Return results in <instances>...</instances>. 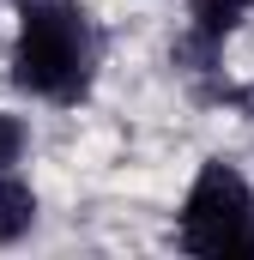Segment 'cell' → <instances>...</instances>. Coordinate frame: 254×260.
<instances>
[{
  "label": "cell",
  "instance_id": "1",
  "mask_svg": "<svg viewBox=\"0 0 254 260\" xmlns=\"http://www.w3.org/2000/svg\"><path fill=\"white\" fill-rule=\"evenodd\" d=\"M91 24L67 6V0H30L24 24H18V49H12V79L30 97L49 103H79L91 85Z\"/></svg>",
  "mask_w": 254,
  "mask_h": 260
},
{
  "label": "cell",
  "instance_id": "2",
  "mask_svg": "<svg viewBox=\"0 0 254 260\" xmlns=\"http://www.w3.org/2000/svg\"><path fill=\"white\" fill-rule=\"evenodd\" d=\"M182 248L188 254H254V200L230 164H206L182 206Z\"/></svg>",
  "mask_w": 254,
  "mask_h": 260
},
{
  "label": "cell",
  "instance_id": "3",
  "mask_svg": "<svg viewBox=\"0 0 254 260\" xmlns=\"http://www.w3.org/2000/svg\"><path fill=\"white\" fill-rule=\"evenodd\" d=\"M30 218H37V194L12 170H0V242H18L30 230Z\"/></svg>",
  "mask_w": 254,
  "mask_h": 260
},
{
  "label": "cell",
  "instance_id": "4",
  "mask_svg": "<svg viewBox=\"0 0 254 260\" xmlns=\"http://www.w3.org/2000/svg\"><path fill=\"white\" fill-rule=\"evenodd\" d=\"M188 12H194V30H200L206 43H218V37H230V30L254 12V0H188Z\"/></svg>",
  "mask_w": 254,
  "mask_h": 260
},
{
  "label": "cell",
  "instance_id": "5",
  "mask_svg": "<svg viewBox=\"0 0 254 260\" xmlns=\"http://www.w3.org/2000/svg\"><path fill=\"white\" fill-rule=\"evenodd\" d=\"M18 151H24V127H18L12 115H0V170H6Z\"/></svg>",
  "mask_w": 254,
  "mask_h": 260
}]
</instances>
